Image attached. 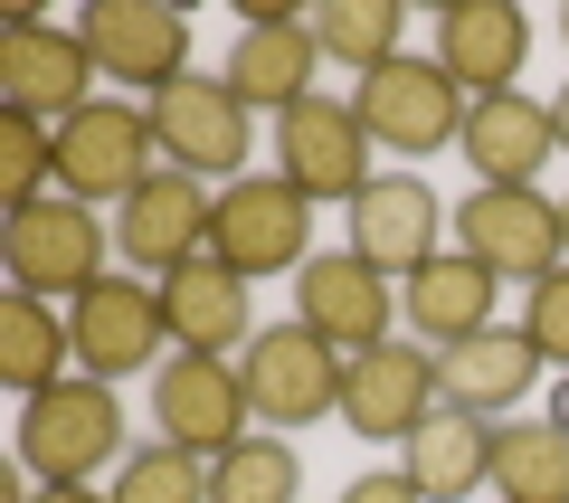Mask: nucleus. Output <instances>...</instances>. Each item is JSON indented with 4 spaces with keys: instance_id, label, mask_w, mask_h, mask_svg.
Here are the masks:
<instances>
[{
    "instance_id": "9d476101",
    "label": "nucleus",
    "mask_w": 569,
    "mask_h": 503,
    "mask_svg": "<svg viewBox=\"0 0 569 503\" xmlns=\"http://www.w3.org/2000/svg\"><path fill=\"white\" fill-rule=\"evenodd\" d=\"M152 437L190 446V456H228L238 437H257V400H247L238 362H209V352H171L152 371Z\"/></svg>"
},
{
    "instance_id": "bb28decb",
    "label": "nucleus",
    "mask_w": 569,
    "mask_h": 503,
    "mask_svg": "<svg viewBox=\"0 0 569 503\" xmlns=\"http://www.w3.org/2000/svg\"><path fill=\"white\" fill-rule=\"evenodd\" d=\"M313 48H323L332 67H351V77H370V67L399 58V0H323V10H305Z\"/></svg>"
},
{
    "instance_id": "c756f323",
    "label": "nucleus",
    "mask_w": 569,
    "mask_h": 503,
    "mask_svg": "<svg viewBox=\"0 0 569 503\" xmlns=\"http://www.w3.org/2000/svg\"><path fill=\"white\" fill-rule=\"evenodd\" d=\"M0 190H10V209H29V200L58 190V124L0 115Z\"/></svg>"
},
{
    "instance_id": "4468645a",
    "label": "nucleus",
    "mask_w": 569,
    "mask_h": 503,
    "mask_svg": "<svg viewBox=\"0 0 569 503\" xmlns=\"http://www.w3.org/2000/svg\"><path fill=\"white\" fill-rule=\"evenodd\" d=\"M276 171L305 200H361L380 171H370V134H361V115H351L342 96H305L295 115H276Z\"/></svg>"
},
{
    "instance_id": "2eb2a0df",
    "label": "nucleus",
    "mask_w": 569,
    "mask_h": 503,
    "mask_svg": "<svg viewBox=\"0 0 569 503\" xmlns=\"http://www.w3.org/2000/svg\"><path fill=\"white\" fill-rule=\"evenodd\" d=\"M209 219H219V190L162 161V171L114 209V257L133 266V276H171V266L209 257Z\"/></svg>"
},
{
    "instance_id": "72a5a7b5",
    "label": "nucleus",
    "mask_w": 569,
    "mask_h": 503,
    "mask_svg": "<svg viewBox=\"0 0 569 503\" xmlns=\"http://www.w3.org/2000/svg\"><path fill=\"white\" fill-rule=\"evenodd\" d=\"M550 124H560V152H569V86H560V96H550Z\"/></svg>"
},
{
    "instance_id": "1a4fd4ad",
    "label": "nucleus",
    "mask_w": 569,
    "mask_h": 503,
    "mask_svg": "<svg viewBox=\"0 0 569 503\" xmlns=\"http://www.w3.org/2000/svg\"><path fill=\"white\" fill-rule=\"evenodd\" d=\"M152 115V142L171 152V171H190V181H247V152H257V134H247V105L228 77H181L162 86V96L142 105Z\"/></svg>"
},
{
    "instance_id": "a211bd4d",
    "label": "nucleus",
    "mask_w": 569,
    "mask_h": 503,
    "mask_svg": "<svg viewBox=\"0 0 569 503\" xmlns=\"http://www.w3.org/2000/svg\"><path fill=\"white\" fill-rule=\"evenodd\" d=\"M456 152L475 161V190H541V161H560V124H550V105H531L512 86V96L466 105Z\"/></svg>"
},
{
    "instance_id": "4be33fe9",
    "label": "nucleus",
    "mask_w": 569,
    "mask_h": 503,
    "mask_svg": "<svg viewBox=\"0 0 569 503\" xmlns=\"http://www.w3.org/2000/svg\"><path fill=\"white\" fill-rule=\"evenodd\" d=\"M313 67H323V48H313V29L295 20V10L247 20V39L228 48V86H238L247 115H295V105L313 96Z\"/></svg>"
},
{
    "instance_id": "6e6552de",
    "label": "nucleus",
    "mask_w": 569,
    "mask_h": 503,
    "mask_svg": "<svg viewBox=\"0 0 569 503\" xmlns=\"http://www.w3.org/2000/svg\"><path fill=\"white\" fill-rule=\"evenodd\" d=\"M77 39H86V58H96V77L133 86L142 105L190 77V20L171 0H86Z\"/></svg>"
},
{
    "instance_id": "2f4dec72",
    "label": "nucleus",
    "mask_w": 569,
    "mask_h": 503,
    "mask_svg": "<svg viewBox=\"0 0 569 503\" xmlns=\"http://www.w3.org/2000/svg\"><path fill=\"white\" fill-rule=\"evenodd\" d=\"M342 503H427V494L408 484V465H380V475H351Z\"/></svg>"
},
{
    "instance_id": "c9c22d12",
    "label": "nucleus",
    "mask_w": 569,
    "mask_h": 503,
    "mask_svg": "<svg viewBox=\"0 0 569 503\" xmlns=\"http://www.w3.org/2000/svg\"><path fill=\"white\" fill-rule=\"evenodd\" d=\"M560 238H569V200H560Z\"/></svg>"
},
{
    "instance_id": "5701e85b",
    "label": "nucleus",
    "mask_w": 569,
    "mask_h": 503,
    "mask_svg": "<svg viewBox=\"0 0 569 503\" xmlns=\"http://www.w3.org/2000/svg\"><path fill=\"white\" fill-rule=\"evenodd\" d=\"M493 285H503V276H485L466 247H447V257H427L418 276L399 285V314L418 323L427 352H447V343H466V333H485V323H493Z\"/></svg>"
},
{
    "instance_id": "f257e3e1",
    "label": "nucleus",
    "mask_w": 569,
    "mask_h": 503,
    "mask_svg": "<svg viewBox=\"0 0 569 503\" xmlns=\"http://www.w3.org/2000/svg\"><path fill=\"white\" fill-rule=\"evenodd\" d=\"M123 456H133V446H123L114 381L67 371V381H48L39 400H20V465H29V484H96L104 465H123Z\"/></svg>"
},
{
    "instance_id": "e433bc0d",
    "label": "nucleus",
    "mask_w": 569,
    "mask_h": 503,
    "mask_svg": "<svg viewBox=\"0 0 569 503\" xmlns=\"http://www.w3.org/2000/svg\"><path fill=\"white\" fill-rule=\"evenodd\" d=\"M560 39H569V10H560Z\"/></svg>"
},
{
    "instance_id": "f03ea898",
    "label": "nucleus",
    "mask_w": 569,
    "mask_h": 503,
    "mask_svg": "<svg viewBox=\"0 0 569 503\" xmlns=\"http://www.w3.org/2000/svg\"><path fill=\"white\" fill-rule=\"evenodd\" d=\"M0 257H10V295H48V304H77L96 276H114V228L96 219L86 200H67V190H48V200L10 209V228H0Z\"/></svg>"
},
{
    "instance_id": "dca6fc26",
    "label": "nucleus",
    "mask_w": 569,
    "mask_h": 503,
    "mask_svg": "<svg viewBox=\"0 0 569 503\" xmlns=\"http://www.w3.org/2000/svg\"><path fill=\"white\" fill-rule=\"evenodd\" d=\"M389 314H399V285H389L370 257H351V247H323V257L295 276V323L323 333L332 352H351V362L389 343Z\"/></svg>"
},
{
    "instance_id": "aec40b11",
    "label": "nucleus",
    "mask_w": 569,
    "mask_h": 503,
    "mask_svg": "<svg viewBox=\"0 0 569 503\" xmlns=\"http://www.w3.org/2000/svg\"><path fill=\"white\" fill-rule=\"evenodd\" d=\"M162 285V314H171V352H209V362H228V352L257 343V314H247V276L219 257H190L171 266Z\"/></svg>"
},
{
    "instance_id": "39448f33",
    "label": "nucleus",
    "mask_w": 569,
    "mask_h": 503,
    "mask_svg": "<svg viewBox=\"0 0 569 503\" xmlns=\"http://www.w3.org/2000/svg\"><path fill=\"white\" fill-rule=\"evenodd\" d=\"M351 115H361L370 152H447L456 134H466V86L447 77L437 58H389L370 67L361 86H351Z\"/></svg>"
},
{
    "instance_id": "423d86ee",
    "label": "nucleus",
    "mask_w": 569,
    "mask_h": 503,
    "mask_svg": "<svg viewBox=\"0 0 569 503\" xmlns=\"http://www.w3.org/2000/svg\"><path fill=\"white\" fill-rule=\"evenodd\" d=\"M67 333H77V371L86 381H133V371L171 362V314L152 276H96L67 304Z\"/></svg>"
},
{
    "instance_id": "393cba45",
    "label": "nucleus",
    "mask_w": 569,
    "mask_h": 503,
    "mask_svg": "<svg viewBox=\"0 0 569 503\" xmlns=\"http://www.w3.org/2000/svg\"><path fill=\"white\" fill-rule=\"evenodd\" d=\"M67 371H77L67 304H48V295H0V381L20 389V400H39V389L67 381Z\"/></svg>"
},
{
    "instance_id": "a878e982",
    "label": "nucleus",
    "mask_w": 569,
    "mask_h": 503,
    "mask_svg": "<svg viewBox=\"0 0 569 503\" xmlns=\"http://www.w3.org/2000/svg\"><path fill=\"white\" fill-rule=\"evenodd\" d=\"M493 484L503 503H569V427L493 418Z\"/></svg>"
},
{
    "instance_id": "20e7f679",
    "label": "nucleus",
    "mask_w": 569,
    "mask_h": 503,
    "mask_svg": "<svg viewBox=\"0 0 569 503\" xmlns=\"http://www.w3.org/2000/svg\"><path fill=\"white\" fill-rule=\"evenodd\" d=\"M247 371V400H257V427H323L342 418V381H351V352H332L323 333H305V323H266L257 343L238 352Z\"/></svg>"
},
{
    "instance_id": "7c9ffc66",
    "label": "nucleus",
    "mask_w": 569,
    "mask_h": 503,
    "mask_svg": "<svg viewBox=\"0 0 569 503\" xmlns=\"http://www.w3.org/2000/svg\"><path fill=\"white\" fill-rule=\"evenodd\" d=\"M522 333H531V352H541V362H560V371H569V266L531 285V304H522Z\"/></svg>"
},
{
    "instance_id": "0eeeda50",
    "label": "nucleus",
    "mask_w": 569,
    "mask_h": 503,
    "mask_svg": "<svg viewBox=\"0 0 569 503\" xmlns=\"http://www.w3.org/2000/svg\"><path fill=\"white\" fill-rule=\"evenodd\" d=\"M152 115L133 96H96L77 124H58V190L86 209H123L142 181H152Z\"/></svg>"
},
{
    "instance_id": "ddd939ff",
    "label": "nucleus",
    "mask_w": 569,
    "mask_h": 503,
    "mask_svg": "<svg viewBox=\"0 0 569 503\" xmlns=\"http://www.w3.org/2000/svg\"><path fill=\"white\" fill-rule=\"evenodd\" d=\"M456 247H466L485 276H512V285H541L569 266V238H560V200L541 190H475L456 209Z\"/></svg>"
},
{
    "instance_id": "cd10ccee",
    "label": "nucleus",
    "mask_w": 569,
    "mask_h": 503,
    "mask_svg": "<svg viewBox=\"0 0 569 503\" xmlns=\"http://www.w3.org/2000/svg\"><path fill=\"white\" fill-rule=\"evenodd\" d=\"M209 503H295V446L257 427L228 456H209Z\"/></svg>"
},
{
    "instance_id": "c85d7f7f",
    "label": "nucleus",
    "mask_w": 569,
    "mask_h": 503,
    "mask_svg": "<svg viewBox=\"0 0 569 503\" xmlns=\"http://www.w3.org/2000/svg\"><path fill=\"white\" fill-rule=\"evenodd\" d=\"M114 503H209V456H190V446H171V437L133 446V456L114 465Z\"/></svg>"
},
{
    "instance_id": "f8f14e48",
    "label": "nucleus",
    "mask_w": 569,
    "mask_h": 503,
    "mask_svg": "<svg viewBox=\"0 0 569 503\" xmlns=\"http://www.w3.org/2000/svg\"><path fill=\"white\" fill-rule=\"evenodd\" d=\"M0 96H10V115H29V124H77L86 105H96V58H86L77 29L20 10V20L0 29Z\"/></svg>"
},
{
    "instance_id": "473e14b6",
    "label": "nucleus",
    "mask_w": 569,
    "mask_h": 503,
    "mask_svg": "<svg viewBox=\"0 0 569 503\" xmlns=\"http://www.w3.org/2000/svg\"><path fill=\"white\" fill-rule=\"evenodd\" d=\"M29 503H114V494H96V484H39Z\"/></svg>"
},
{
    "instance_id": "b1692460",
    "label": "nucleus",
    "mask_w": 569,
    "mask_h": 503,
    "mask_svg": "<svg viewBox=\"0 0 569 503\" xmlns=\"http://www.w3.org/2000/svg\"><path fill=\"white\" fill-rule=\"evenodd\" d=\"M408 484H418L427 503H466L475 484H493V418L437 408V418L408 437Z\"/></svg>"
},
{
    "instance_id": "7ed1b4c3",
    "label": "nucleus",
    "mask_w": 569,
    "mask_h": 503,
    "mask_svg": "<svg viewBox=\"0 0 569 503\" xmlns=\"http://www.w3.org/2000/svg\"><path fill=\"white\" fill-rule=\"evenodd\" d=\"M209 257L257 276H305L313 266V200L284 171H247V181L219 190V219H209Z\"/></svg>"
},
{
    "instance_id": "412c9836",
    "label": "nucleus",
    "mask_w": 569,
    "mask_h": 503,
    "mask_svg": "<svg viewBox=\"0 0 569 503\" xmlns=\"http://www.w3.org/2000/svg\"><path fill=\"white\" fill-rule=\"evenodd\" d=\"M437 381H447V408H466V418H512L541 381V352L522 323H485V333L437 352Z\"/></svg>"
},
{
    "instance_id": "6ab92c4d",
    "label": "nucleus",
    "mask_w": 569,
    "mask_h": 503,
    "mask_svg": "<svg viewBox=\"0 0 569 503\" xmlns=\"http://www.w3.org/2000/svg\"><path fill=\"white\" fill-rule=\"evenodd\" d=\"M522 58H531V20L512 10V0H447V20H437V67L466 86V105L512 96Z\"/></svg>"
},
{
    "instance_id": "f3484780",
    "label": "nucleus",
    "mask_w": 569,
    "mask_h": 503,
    "mask_svg": "<svg viewBox=\"0 0 569 503\" xmlns=\"http://www.w3.org/2000/svg\"><path fill=\"white\" fill-rule=\"evenodd\" d=\"M342 228H351V257H370L380 276H418L427 257H447V209H437V190L418 181V171H380V181L361 190V200L342 209Z\"/></svg>"
},
{
    "instance_id": "9b49d317",
    "label": "nucleus",
    "mask_w": 569,
    "mask_h": 503,
    "mask_svg": "<svg viewBox=\"0 0 569 503\" xmlns=\"http://www.w3.org/2000/svg\"><path fill=\"white\" fill-rule=\"evenodd\" d=\"M437 408H447V381H437V352L427 343H380L342 381V427L361 446H408Z\"/></svg>"
},
{
    "instance_id": "f704fd0d",
    "label": "nucleus",
    "mask_w": 569,
    "mask_h": 503,
    "mask_svg": "<svg viewBox=\"0 0 569 503\" xmlns=\"http://www.w3.org/2000/svg\"><path fill=\"white\" fill-rule=\"evenodd\" d=\"M550 427H569V389H550Z\"/></svg>"
}]
</instances>
